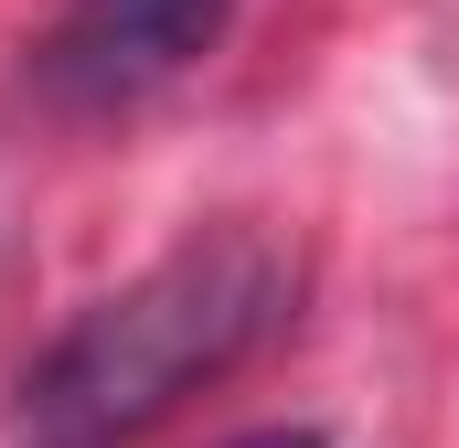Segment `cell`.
<instances>
[{"label":"cell","mask_w":459,"mask_h":448,"mask_svg":"<svg viewBox=\"0 0 459 448\" xmlns=\"http://www.w3.org/2000/svg\"><path fill=\"white\" fill-rule=\"evenodd\" d=\"M235 448H321L310 427H267V438H235Z\"/></svg>","instance_id":"3957f363"},{"label":"cell","mask_w":459,"mask_h":448,"mask_svg":"<svg viewBox=\"0 0 459 448\" xmlns=\"http://www.w3.org/2000/svg\"><path fill=\"white\" fill-rule=\"evenodd\" d=\"M299 267L256 235V224H214L193 246H171L150 278L108 289L75 332L32 363V417L43 438H128L150 417H171L182 395H204L214 374H235L256 341L289 332Z\"/></svg>","instance_id":"6da1fadb"},{"label":"cell","mask_w":459,"mask_h":448,"mask_svg":"<svg viewBox=\"0 0 459 448\" xmlns=\"http://www.w3.org/2000/svg\"><path fill=\"white\" fill-rule=\"evenodd\" d=\"M54 448H97V438H54Z\"/></svg>","instance_id":"277c9868"},{"label":"cell","mask_w":459,"mask_h":448,"mask_svg":"<svg viewBox=\"0 0 459 448\" xmlns=\"http://www.w3.org/2000/svg\"><path fill=\"white\" fill-rule=\"evenodd\" d=\"M225 11L235 0H75L43 43V86L65 108H139L214 54Z\"/></svg>","instance_id":"7a4b0ae2"}]
</instances>
